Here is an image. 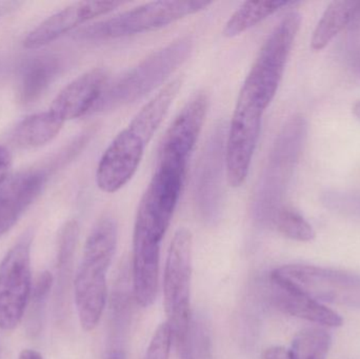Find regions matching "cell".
Instances as JSON below:
<instances>
[{"label":"cell","mask_w":360,"mask_h":359,"mask_svg":"<svg viewBox=\"0 0 360 359\" xmlns=\"http://www.w3.org/2000/svg\"><path fill=\"white\" fill-rule=\"evenodd\" d=\"M117 223L110 215L101 217L84 244V255L74 280L78 318L86 332L94 330L107 303V272L117 246Z\"/></svg>","instance_id":"1"},{"label":"cell","mask_w":360,"mask_h":359,"mask_svg":"<svg viewBox=\"0 0 360 359\" xmlns=\"http://www.w3.org/2000/svg\"><path fill=\"white\" fill-rule=\"evenodd\" d=\"M307 134L306 119L295 115L283 124L275 139L254 196V218L262 225L270 226L275 213L285 206L283 200L302 156Z\"/></svg>","instance_id":"2"},{"label":"cell","mask_w":360,"mask_h":359,"mask_svg":"<svg viewBox=\"0 0 360 359\" xmlns=\"http://www.w3.org/2000/svg\"><path fill=\"white\" fill-rule=\"evenodd\" d=\"M192 50V38L182 37L152 53L117 79L109 82L92 114L112 111L147 96L188 60Z\"/></svg>","instance_id":"3"},{"label":"cell","mask_w":360,"mask_h":359,"mask_svg":"<svg viewBox=\"0 0 360 359\" xmlns=\"http://www.w3.org/2000/svg\"><path fill=\"white\" fill-rule=\"evenodd\" d=\"M302 23L300 13L290 12L279 21L262 44L238 98L266 111L271 105L285 73Z\"/></svg>","instance_id":"4"},{"label":"cell","mask_w":360,"mask_h":359,"mask_svg":"<svg viewBox=\"0 0 360 359\" xmlns=\"http://www.w3.org/2000/svg\"><path fill=\"white\" fill-rule=\"evenodd\" d=\"M213 1H153L126 11L117 16L89 25L77 36L84 40H109L162 29L186 16L207 10Z\"/></svg>","instance_id":"5"},{"label":"cell","mask_w":360,"mask_h":359,"mask_svg":"<svg viewBox=\"0 0 360 359\" xmlns=\"http://www.w3.org/2000/svg\"><path fill=\"white\" fill-rule=\"evenodd\" d=\"M192 252V234L184 228L177 230L169 249L164 275L167 322L177 346L186 337L192 320L190 305Z\"/></svg>","instance_id":"6"},{"label":"cell","mask_w":360,"mask_h":359,"mask_svg":"<svg viewBox=\"0 0 360 359\" xmlns=\"http://www.w3.org/2000/svg\"><path fill=\"white\" fill-rule=\"evenodd\" d=\"M270 278L319 303L360 309L359 274L316 266L285 265L275 269Z\"/></svg>","instance_id":"7"},{"label":"cell","mask_w":360,"mask_h":359,"mask_svg":"<svg viewBox=\"0 0 360 359\" xmlns=\"http://www.w3.org/2000/svg\"><path fill=\"white\" fill-rule=\"evenodd\" d=\"M33 235L25 232L0 263V329L18 327L31 299V248Z\"/></svg>","instance_id":"8"},{"label":"cell","mask_w":360,"mask_h":359,"mask_svg":"<svg viewBox=\"0 0 360 359\" xmlns=\"http://www.w3.org/2000/svg\"><path fill=\"white\" fill-rule=\"evenodd\" d=\"M186 169L158 164L137 211L134 231L162 242L184 188Z\"/></svg>","instance_id":"9"},{"label":"cell","mask_w":360,"mask_h":359,"mask_svg":"<svg viewBox=\"0 0 360 359\" xmlns=\"http://www.w3.org/2000/svg\"><path fill=\"white\" fill-rule=\"evenodd\" d=\"M226 133L228 126L224 122L212 131L201 153L195 177L197 209L201 217L209 223L219 218L224 204Z\"/></svg>","instance_id":"10"},{"label":"cell","mask_w":360,"mask_h":359,"mask_svg":"<svg viewBox=\"0 0 360 359\" xmlns=\"http://www.w3.org/2000/svg\"><path fill=\"white\" fill-rule=\"evenodd\" d=\"M264 113L248 101L237 99L226 141V175L231 187H240L247 179Z\"/></svg>","instance_id":"11"},{"label":"cell","mask_w":360,"mask_h":359,"mask_svg":"<svg viewBox=\"0 0 360 359\" xmlns=\"http://www.w3.org/2000/svg\"><path fill=\"white\" fill-rule=\"evenodd\" d=\"M148 141L127 126L105 150L97 167L96 183L105 193H115L134 176L143 160Z\"/></svg>","instance_id":"12"},{"label":"cell","mask_w":360,"mask_h":359,"mask_svg":"<svg viewBox=\"0 0 360 359\" xmlns=\"http://www.w3.org/2000/svg\"><path fill=\"white\" fill-rule=\"evenodd\" d=\"M209 109L207 93L198 92L186 103L167 131L158 164H173L186 169Z\"/></svg>","instance_id":"13"},{"label":"cell","mask_w":360,"mask_h":359,"mask_svg":"<svg viewBox=\"0 0 360 359\" xmlns=\"http://www.w3.org/2000/svg\"><path fill=\"white\" fill-rule=\"evenodd\" d=\"M124 2L103 0V1H78L51 15L42 21L23 40V46L30 50L42 48L58 39L65 34L92 19L113 12L124 6Z\"/></svg>","instance_id":"14"},{"label":"cell","mask_w":360,"mask_h":359,"mask_svg":"<svg viewBox=\"0 0 360 359\" xmlns=\"http://www.w3.org/2000/svg\"><path fill=\"white\" fill-rule=\"evenodd\" d=\"M109 82V72L103 67H94L65 86L55 97L49 111L63 124L92 114Z\"/></svg>","instance_id":"15"},{"label":"cell","mask_w":360,"mask_h":359,"mask_svg":"<svg viewBox=\"0 0 360 359\" xmlns=\"http://www.w3.org/2000/svg\"><path fill=\"white\" fill-rule=\"evenodd\" d=\"M48 173L41 169L22 171L0 187V237L8 233L44 191Z\"/></svg>","instance_id":"16"},{"label":"cell","mask_w":360,"mask_h":359,"mask_svg":"<svg viewBox=\"0 0 360 359\" xmlns=\"http://www.w3.org/2000/svg\"><path fill=\"white\" fill-rule=\"evenodd\" d=\"M160 244L146 234H133V293L143 308L153 305L158 296Z\"/></svg>","instance_id":"17"},{"label":"cell","mask_w":360,"mask_h":359,"mask_svg":"<svg viewBox=\"0 0 360 359\" xmlns=\"http://www.w3.org/2000/svg\"><path fill=\"white\" fill-rule=\"evenodd\" d=\"M269 282L271 299L283 313L327 328L342 326V316L323 303L272 278H269Z\"/></svg>","instance_id":"18"},{"label":"cell","mask_w":360,"mask_h":359,"mask_svg":"<svg viewBox=\"0 0 360 359\" xmlns=\"http://www.w3.org/2000/svg\"><path fill=\"white\" fill-rule=\"evenodd\" d=\"M360 22V1L338 0L328 6L311 39V48L321 51L345 29Z\"/></svg>","instance_id":"19"},{"label":"cell","mask_w":360,"mask_h":359,"mask_svg":"<svg viewBox=\"0 0 360 359\" xmlns=\"http://www.w3.org/2000/svg\"><path fill=\"white\" fill-rule=\"evenodd\" d=\"M181 86L182 80L180 78L166 84L149 103L141 107V111L131 120L129 126L150 143L164 122L169 109L179 95Z\"/></svg>","instance_id":"20"},{"label":"cell","mask_w":360,"mask_h":359,"mask_svg":"<svg viewBox=\"0 0 360 359\" xmlns=\"http://www.w3.org/2000/svg\"><path fill=\"white\" fill-rule=\"evenodd\" d=\"M59 61L52 56L32 59L21 75L19 82V100L23 105L36 103L48 90L59 71Z\"/></svg>","instance_id":"21"},{"label":"cell","mask_w":360,"mask_h":359,"mask_svg":"<svg viewBox=\"0 0 360 359\" xmlns=\"http://www.w3.org/2000/svg\"><path fill=\"white\" fill-rule=\"evenodd\" d=\"M63 124L50 111L33 114L17 124L13 131L12 139L20 147H42L59 134Z\"/></svg>","instance_id":"22"},{"label":"cell","mask_w":360,"mask_h":359,"mask_svg":"<svg viewBox=\"0 0 360 359\" xmlns=\"http://www.w3.org/2000/svg\"><path fill=\"white\" fill-rule=\"evenodd\" d=\"M78 237H79V226L74 219L67 221L59 232L56 257V295L59 309H61L65 303V292L71 278Z\"/></svg>","instance_id":"23"},{"label":"cell","mask_w":360,"mask_h":359,"mask_svg":"<svg viewBox=\"0 0 360 359\" xmlns=\"http://www.w3.org/2000/svg\"><path fill=\"white\" fill-rule=\"evenodd\" d=\"M293 4L285 0H264V1H245L224 25L222 35L233 38L257 25L281 8Z\"/></svg>","instance_id":"24"},{"label":"cell","mask_w":360,"mask_h":359,"mask_svg":"<svg viewBox=\"0 0 360 359\" xmlns=\"http://www.w3.org/2000/svg\"><path fill=\"white\" fill-rule=\"evenodd\" d=\"M331 345V334L326 329H304L294 337L290 359H328Z\"/></svg>","instance_id":"25"},{"label":"cell","mask_w":360,"mask_h":359,"mask_svg":"<svg viewBox=\"0 0 360 359\" xmlns=\"http://www.w3.org/2000/svg\"><path fill=\"white\" fill-rule=\"evenodd\" d=\"M270 226L285 237L296 242H311L315 237L314 229L309 221L295 209L285 204L275 213Z\"/></svg>","instance_id":"26"},{"label":"cell","mask_w":360,"mask_h":359,"mask_svg":"<svg viewBox=\"0 0 360 359\" xmlns=\"http://www.w3.org/2000/svg\"><path fill=\"white\" fill-rule=\"evenodd\" d=\"M177 348L180 359H213L209 327L200 318H192L186 337Z\"/></svg>","instance_id":"27"},{"label":"cell","mask_w":360,"mask_h":359,"mask_svg":"<svg viewBox=\"0 0 360 359\" xmlns=\"http://www.w3.org/2000/svg\"><path fill=\"white\" fill-rule=\"evenodd\" d=\"M54 284L55 280L52 273L44 271L39 274L35 284L33 285L31 299H30L31 309H30L29 322H27L30 334L36 335L40 332L46 301Z\"/></svg>","instance_id":"28"},{"label":"cell","mask_w":360,"mask_h":359,"mask_svg":"<svg viewBox=\"0 0 360 359\" xmlns=\"http://www.w3.org/2000/svg\"><path fill=\"white\" fill-rule=\"evenodd\" d=\"M173 341L172 330L168 322H164L154 332L143 359H169Z\"/></svg>","instance_id":"29"},{"label":"cell","mask_w":360,"mask_h":359,"mask_svg":"<svg viewBox=\"0 0 360 359\" xmlns=\"http://www.w3.org/2000/svg\"><path fill=\"white\" fill-rule=\"evenodd\" d=\"M12 166V154L6 147L0 145V187L8 181Z\"/></svg>","instance_id":"30"},{"label":"cell","mask_w":360,"mask_h":359,"mask_svg":"<svg viewBox=\"0 0 360 359\" xmlns=\"http://www.w3.org/2000/svg\"><path fill=\"white\" fill-rule=\"evenodd\" d=\"M262 359H290L289 350L283 347H271L266 350Z\"/></svg>","instance_id":"31"},{"label":"cell","mask_w":360,"mask_h":359,"mask_svg":"<svg viewBox=\"0 0 360 359\" xmlns=\"http://www.w3.org/2000/svg\"><path fill=\"white\" fill-rule=\"evenodd\" d=\"M22 2L18 1H0V18L4 15L10 14L20 6Z\"/></svg>","instance_id":"32"},{"label":"cell","mask_w":360,"mask_h":359,"mask_svg":"<svg viewBox=\"0 0 360 359\" xmlns=\"http://www.w3.org/2000/svg\"><path fill=\"white\" fill-rule=\"evenodd\" d=\"M18 359H44L41 354L38 353L35 350L25 349L22 350L19 354Z\"/></svg>","instance_id":"33"},{"label":"cell","mask_w":360,"mask_h":359,"mask_svg":"<svg viewBox=\"0 0 360 359\" xmlns=\"http://www.w3.org/2000/svg\"><path fill=\"white\" fill-rule=\"evenodd\" d=\"M105 359H126V355L120 350H113V351L110 352L109 355Z\"/></svg>","instance_id":"34"},{"label":"cell","mask_w":360,"mask_h":359,"mask_svg":"<svg viewBox=\"0 0 360 359\" xmlns=\"http://www.w3.org/2000/svg\"><path fill=\"white\" fill-rule=\"evenodd\" d=\"M353 114L357 119L360 120V100L355 103L354 107H353Z\"/></svg>","instance_id":"35"}]
</instances>
